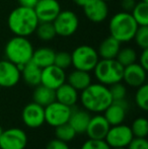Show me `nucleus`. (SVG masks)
<instances>
[{
    "mask_svg": "<svg viewBox=\"0 0 148 149\" xmlns=\"http://www.w3.org/2000/svg\"><path fill=\"white\" fill-rule=\"evenodd\" d=\"M79 100L84 110L94 114L104 113L113 102L109 86L99 82H91L86 88L81 90Z\"/></svg>",
    "mask_w": 148,
    "mask_h": 149,
    "instance_id": "f257e3e1",
    "label": "nucleus"
},
{
    "mask_svg": "<svg viewBox=\"0 0 148 149\" xmlns=\"http://www.w3.org/2000/svg\"><path fill=\"white\" fill-rule=\"evenodd\" d=\"M40 24L34 8L18 6L9 13L7 26L14 36L30 37L37 30Z\"/></svg>",
    "mask_w": 148,
    "mask_h": 149,
    "instance_id": "f03ea898",
    "label": "nucleus"
},
{
    "mask_svg": "<svg viewBox=\"0 0 148 149\" xmlns=\"http://www.w3.org/2000/svg\"><path fill=\"white\" fill-rule=\"evenodd\" d=\"M34 51V46L28 37L20 36H14L11 38L4 48L6 60L15 64L19 70H22L26 63L32 61Z\"/></svg>",
    "mask_w": 148,
    "mask_h": 149,
    "instance_id": "7ed1b4c3",
    "label": "nucleus"
},
{
    "mask_svg": "<svg viewBox=\"0 0 148 149\" xmlns=\"http://www.w3.org/2000/svg\"><path fill=\"white\" fill-rule=\"evenodd\" d=\"M138 26L132 14L127 11H120L114 14L109 22L110 33L121 44L132 41Z\"/></svg>",
    "mask_w": 148,
    "mask_h": 149,
    "instance_id": "20e7f679",
    "label": "nucleus"
},
{
    "mask_svg": "<svg viewBox=\"0 0 148 149\" xmlns=\"http://www.w3.org/2000/svg\"><path fill=\"white\" fill-rule=\"evenodd\" d=\"M92 71L97 80L107 86L123 81L124 66L117 59H99Z\"/></svg>",
    "mask_w": 148,
    "mask_h": 149,
    "instance_id": "39448f33",
    "label": "nucleus"
},
{
    "mask_svg": "<svg viewBox=\"0 0 148 149\" xmlns=\"http://www.w3.org/2000/svg\"><path fill=\"white\" fill-rule=\"evenodd\" d=\"M72 66L78 70L90 72L99 61L97 51L88 45H81L75 48L71 53Z\"/></svg>",
    "mask_w": 148,
    "mask_h": 149,
    "instance_id": "423d86ee",
    "label": "nucleus"
},
{
    "mask_svg": "<svg viewBox=\"0 0 148 149\" xmlns=\"http://www.w3.org/2000/svg\"><path fill=\"white\" fill-rule=\"evenodd\" d=\"M56 35L60 37H71L79 28L78 15L72 10H61L53 20Z\"/></svg>",
    "mask_w": 148,
    "mask_h": 149,
    "instance_id": "0eeeda50",
    "label": "nucleus"
},
{
    "mask_svg": "<svg viewBox=\"0 0 148 149\" xmlns=\"http://www.w3.org/2000/svg\"><path fill=\"white\" fill-rule=\"evenodd\" d=\"M44 110H45V123L52 127H57L62 124L68 123L72 112L71 107L63 104L57 100L48 104L44 108Z\"/></svg>",
    "mask_w": 148,
    "mask_h": 149,
    "instance_id": "6e6552de",
    "label": "nucleus"
},
{
    "mask_svg": "<svg viewBox=\"0 0 148 149\" xmlns=\"http://www.w3.org/2000/svg\"><path fill=\"white\" fill-rule=\"evenodd\" d=\"M134 138L131 128L124 124L111 126L106 135L105 141L111 148L127 147Z\"/></svg>",
    "mask_w": 148,
    "mask_h": 149,
    "instance_id": "1a4fd4ad",
    "label": "nucleus"
},
{
    "mask_svg": "<svg viewBox=\"0 0 148 149\" xmlns=\"http://www.w3.org/2000/svg\"><path fill=\"white\" fill-rule=\"evenodd\" d=\"M26 145L28 135L19 128L3 130L0 136V148L2 149H24Z\"/></svg>",
    "mask_w": 148,
    "mask_h": 149,
    "instance_id": "9d476101",
    "label": "nucleus"
},
{
    "mask_svg": "<svg viewBox=\"0 0 148 149\" xmlns=\"http://www.w3.org/2000/svg\"><path fill=\"white\" fill-rule=\"evenodd\" d=\"M22 120L26 127L31 129L39 128L45 123L44 107L33 102L28 104L22 112Z\"/></svg>",
    "mask_w": 148,
    "mask_h": 149,
    "instance_id": "9b49d317",
    "label": "nucleus"
},
{
    "mask_svg": "<svg viewBox=\"0 0 148 149\" xmlns=\"http://www.w3.org/2000/svg\"><path fill=\"white\" fill-rule=\"evenodd\" d=\"M20 70L15 64L4 59L0 60V87L10 88L19 82Z\"/></svg>",
    "mask_w": 148,
    "mask_h": 149,
    "instance_id": "f8f14e48",
    "label": "nucleus"
},
{
    "mask_svg": "<svg viewBox=\"0 0 148 149\" xmlns=\"http://www.w3.org/2000/svg\"><path fill=\"white\" fill-rule=\"evenodd\" d=\"M65 70L59 68L56 65H50L42 69L41 74V84L56 90L63 83L66 82Z\"/></svg>",
    "mask_w": 148,
    "mask_h": 149,
    "instance_id": "ddd939ff",
    "label": "nucleus"
},
{
    "mask_svg": "<svg viewBox=\"0 0 148 149\" xmlns=\"http://www.w3.org/2000/svg\"><path fill=\"white\" fill-rule=\"evenodd\" d=\"M34 9L40 22H53L61 11V5L58 0H39Z\"/></svg>",
    "mask_w": 148,
    "mask_h": 149,
    "instance_id": "4468645a",
    "label": "nucleus"
},
{
    "mask_svg": "<svg viewBox=\"0 0 148 149\" xmlns=\"http://www.w3.org/2000/svg\"><path fill=\"white\" fill-rule=\"evenodd\" d=\"M83 11L86 18L91 22H103L109 15L108 2L104 0H88L87 3L83 6Z\"/></svg>",
    "mask_w": 148,
    "mask_h": 149,
    "instance_id": "2eb2a0df",
    "label": "nucleus"
},
{
    "mask_svg": "<svg viewBox=\"0 0 148 149\" xmlns=\"http://www.w3.org/2000/svg\"><path fill=\"white\" fill-rule=\"evenodd\" d=\"M147 70L144 69L139 63H132L124 67L123 80L127 85L131 87H139L146 83Z\"/></svg>",
    "mask_w": 148,
    "mask_h": 149,
    "instance_id": "dca6fc26",
    "label": "nucleus"
},
{
    "mask_svg": "<svg viewBox=\"0 0 148 149\" xmlns=\"http://www.w3.org/2000/svg\"><path fill=\"white\" fill-rule=\"evenodd\" d=\"M128 108L129 104L126 98L122 100H113L112 104L104 112V116L111 126L123 124L126 119Z\"/></svg>",
    "mask_w": 148,
    "mask_h": 149,
    "instance_id": "f3484780",
    "label": "nucleus"
},
{
    "mask_svg": "<svg viewBox=\"0 0 148 149\" xmlns=\"http://www.w3.org/2000/svg\"><path fill=\"white\" fill-rule=\"evenodd\" d=\"M110 127L111 125L105 116L101 114H97L89 120L85 133L90 139H105Z\"/></svg>",
    "mask_w": 148,
    "mask_h": 149,
    "instance_id": "a211bd4d",
    "label": "nucleus"
},
{
    "mask_svg": "<svg viewBox=\"0 0 148 149\" xmlns=\"http://www.w3.org/2000/svg\"><path fill=\"white\" fill-rule=\"evenodd\" d=\"M56 100L68 107H74L79 100L78 90L72 87L69 83L65 82L55 90Z\"/></svg>",
    "mask_w": 148,
    "mask_h": 149,
    "instance_id": "6ab92c4d",
    "label": "nucleus"
},
{
    "mask_svg": "<svg viewBox=\"0 0 148 149\" xmlns=\"http://www.w3.org/2000/svg\"><path fill=\"white\" fill-rule=\"evenodd\" d=\"M121 49V43L112 36L106 38L97 50L99 59H116Z\"/></svg>",
    "mask_w": 148,
    "mask_h": 149,
    "instance_id": "aec40b11",
    "label": "nucleus"
},
{
    "mask_svg": "<svg viewBox=\"0 0 148 149\" xmlns=\"http://www.w3.org/2000/svg\"><path fill=\"white\" fill-rule=\"evenodd\" d=\"M90 118V114L86 110H72L69 120H68V124L73 128L76 134H83L86 131Z\"/></svg>",
    "mask_w": 148,
    "mask_h": 149,
    "instance_id": "412c9836",
    "label": "nucleus"
},
{
    "mask_svg": "<svg viewBox=\"0 0 148 149\" xmlns=\"http://www.w3.org/2000/svg\"><path fill=\"white\" fill-rule=\"evenodd\" d=\"M41 74L42 68H40L33 61L26 63L20 70V76L30 86H37L41 84Z\"/></svg>",
    "mask_w": 148,
    "mask_h": 149,
    "instance_id": "4be33fe9",
    "label": "nucleus"
},
{
    "mask_svg": "<svg viewBox=\"0 0 148 149\" xmlns=\"http://www.w3.org/2000/svg\"><path fill=\"white\" fill-rule=\"evenodd\" d=\"M66 80H67V83H69L72 87H74L78 91L86 88L92 82L91 75L89 74V72L78 70V69H75L72 72H70L69 75L66 77Z\"/></svg>",
    "mask_w": 148,
    "mask_h": 149,
    "instance_id": "5701e85b",
    "label": "nucleus"
},
{
    "mask_svg": "<svg viewBox=\"0 0 148 149\" xmlns=\"http://www.w3.org/2000/svg\"><path fill=\"white\" fill-rule=\"evenodd\" d=\"M56 52L52 48L49 47H41L38 48L34 51L32 61L40 68H45L50 65L54 64V59H55Z\"/></svg>",
    "mask_w": 148,
    "mask_h": 149,
    "instance_id": "b1692460",
    "label": "nucleus"
},
{
    "mask_svg": "<svg viewBox=\"0 0 148 149\" xmlns=\"http://www.w3.org/2000/svg\"><path fill=\"white\" fill-rule=\"evenodd\" d=\"M33 100L38 104L45 108L48 104L56 100L55 90L49 88L43 84H39L37 85L33 92Z\"/></svg>",
    "mask_w": 148,
    "mask_h": 149,
    "instance_id": "393cba45",
    "label": "nucleus"
},
{
    "mask_svg": "<svg viewBox=\"0 0 148 149\" xmlns=\"http://www.w3.org/2000/svg\"><path fill=\"white\" fill-rule=\"evenodd\" d=\"M130 13L138 26H148V3L142 1L138 2Z\"/></svg>",
    "mask_w": 148,
    "mask_h": 149,
    "instance_id": "a878e982",
    "label": "nucleus"
},
{
    "mask_svg": "<svg viewBox=\"0 0 148 149\" xmlns=\"http://www.w3.org/2000/svg\"><path fill=\"white\" fill-rule=\"evenodd\" d=\"M35 33H37L38 38L44 42L51 41L57 36L53 22H40Z\"/></svg>",
    "mask_w": 148,
    "mask_h": 149,
    "instance_id": "bb28decb",
    "label": "nucleus"
},
{
    "mask_svg": "<svg viewBox=\"0 0 148 149\" xmlns=\"http://www.w3.org/2000/svg\"><path fill=\"white\" fill-rule=\"evenodd\" d=\"M76 135H77L76 132L74 131V129L68 123L62 124V125L55 127L56 138L61 140V141L66 142V143L72 141L76 137Z\"/></svg>",
    "mask_w": 148,
    "mask_h": 149,
    "instance_id": "cd10ccee",
    "label": "nucleus"
},
{
    "mask_svg": "<svg viewBox=\"0 0 148 149\" xmlns=\"http://www.w3.org/2000/svg\"><path fill=\"white\" fill-rule=\"evenodd\" d=\"M117 61L123 66H128V65L135 63L137 60V53L133 48L125 47L121 48L118 55L116 57Z\"/></svg>",
    "mask_w": 148,
    "mask_h": 149,
    "instance_id": "c85d7f7f",
    "label": "nucleus"
},
{
    "mask_svg": "<svg viewBox=\"0 0 148 149\" xmlns=\"http://www.w3.org/2000/svg\"><path fill=\"white\" fill-rule=\"evenodd\" d=\"M130 128L134 137L146 138L148 134V122L144 117H139L135 119Z\"/></svg>",
    "mask_w": 148,
    "mask_h": 149,
    "instance_id": "c756f323",
    "label": "nucleus"
},
{
    "mask_svg": "<svg viewBox=\"0 0 148 149\" xmlns=\"http://www.w3.org/2000/svg\"><path fill=\"white\" fill-rule=\"evenodd\" d=\"M135 104L144 112L148 110V85L146 83L137 87V91L135 93Z\"/></svg>",
    "mask_w": 148,
    "mask_h": 149,
    "instance_id": "7c9ffc66",
    "label": "nucleus"
},
{
    "mask_svg": "<svg viewBox=\"0 0 148 149\" xmlns=\"http://www.w3.org/2000/svg\"><path fill=\"white\" fill-rule=\"evenodd\" d=\"M133 40L141 49L148 48V26H139Z\"/></svg>",
    "mask_w": 148,
    "mask_h": 149,
    "instance_id": "2f4dec72",
    "label": "nucleus"
},
{
    "mask_svg": "<svg viewBox=\"0 0 148 149\" xmlns=\"http://www.w3.org/2000/svg\"><path fill=\"white\" fill-rule=\"evenodd\" d=\"M54 65L58 66L59 68L66 70L72 65L71 61V54L68 52H58L55 54V59H54Z\"/></svg>",
    "mask_w": 148,
    "mask_h": 149,
    "instance_id": "473e14b6",
    "label": "nucleus"
},
{
    "mask_svg": "<svg viewBox=\"0 0 148 149\" xmlns=\"http://www.w3.org/2000/svg\"><path fill=\"white\" fill-rule=\"evenodd\" d=\"M109 89H110V92H111L113 100H122L126 98L127 88L122 83V81L110 85Z\"/></svg>",
    "mask_w": 148,
    "mask_h": 149,
    "instance_id": "72a5a7b5",
    "label": "nucleus"
},
{
    "mask_svg": "<svg viewBox=\"0 0 148 149\" xmlns=\"http://www.w3.org/2000/svg\"><path fill=\"white\" fill-rule=\"evenodd\" d=\"M80 149H112L109 144L105 141V139H90L83 143Z\"/></svg>",
    "mask_w": 148,
    "mask_h": 149,
    "instance_id": "f704fd0d",
    "label": "nucleus"
},
{
    "mask_svg": "<svg viewBox=\"0 0 148 149\" xmlns=\"http://www.w3.org/2000/svg\"><path fill=\"white\" fill-rule=\"evenodd\" d=\"M127 149H148V141L146 138L134 137L127 146Z\"/></svg>",
    "mask_w": 148,
    "mask_h": 149,
    "instance_id": "c9c22d12",
    "label": "nucleus"
},
{
    "mask_svg": "<svg viewBox=\"0 0 148 149\" xmlns=\"http://www.w3.org/2000/svg\"><path fill=\"white\" fill-rule=\"evenodd\" d=\"M46 149H70V147L68 146V144L66 142L61 141V140L55 138V139L48 142Z\"/></svg>",
    "mask_w": 148,
    "mask_h": 149,
    "instance_id": "e433bc0d",
    "label": "nucleus"
},
{
    "mask_svg": "<svg viewBox=\"0 0 148 149\" xmlns=\"http://www.w3.org/2000/svg\"><path fill=\"white\" fill-rule=\"evenodd\" d=\"M136 0H122L121 1V7H122L123 11L131 12L134 6L136 5Z\"/></svg>",
    "mask_w": 148,
    "mask_h": 149,
    "instance_id": "4c0bfd02",
    "label": "nucleus"
},
{
    "mask_svg": "<svg viewBox=\"0 0 148 149\" xmlns=\"http://www.w3.org/2000/svg\"><path fill=\"white\" fill-rule=\"evenodd\" d=\"M139 64L144 69L148 70V48L142 50V53L140 54V57H139Z\"/></svg>",
    "mask_w": 148,
    "mask_h": 149,
    "instance_id": "58836bf2",
    "label": "nucleus"
},
{
    "mask_svg": "<svg viewBox=\"0 0 148 149\" xmlns=\"http://www.w3.org/2000/svg\"><path fill=\"white\" fill-rule=\"evenodd\" d=\"M38 1H39V0H18V3H19V6H24V7H28V8H35Z\"/></svg>",
    "mask_w": 148,
    "mask_h": 149,
    "instance_id": "ea45409f",
    "label": "nucleus"
},
{
    "mask_svg": "<svg viewBox=\"0 0 148 149\" xmlns=\"http://www.w3.org/2000/svg\"><path fill=\"white\" fill-rule=\"evenodd\" d=\"M87 1H88V0H73L74 3L76 4V5L80 6V7H83V6L87 3Z\"/></svg>",
    "mask_w": 148,
    "mask_h": 149,
    "instance_id": "a19ab883",
    "label": "nucleus"
},
{
    "mask_svg": "<svg viewBox=\"0 0 148 149\" xmlns=\"http://www.w3.org/2000/svg\"><path fill=\"white\" fill-rule=\"evenodd\" d=\"M2 132H3V129H2V127H1V126H0V136H1Z\"/></svg>",
    "mask_w": 148,
    "mask_h": 149,
    "instance_id": "79ce46f5",
    "label": "nucleus"
},
{
    "mask_svg": "<svg viewBox=\"0 0 148 149\" xmlns=\"http://www.w3.org/2000/svg\"><path fill=\"white\" fill-rule=\"evenodd\" d=\"M112 149H127V147H119V148H112Z\"/></svg>",
    "mask_w": 148,
    "mask_h": 149,
    "instance_id": "37998d69",
    "label": "nucleus"
},
{
    "mask_svg": "<svg viewBox=\"0 0 148 149\" xmlns=\"http://www.w3.org/2000/svg\"><path fill=\"white\" fill-rule=\"evenodd\" d=\"M142 2H145V3H148V0H141Z\"/></svg>",
    "mask_w": 148,
    "mask_h": 149,
    "instance_id": "c03bdc74",
    "label": "nucleus"
},
{
    "mask_svg": "<svg viewBox=\"0 0 148 149\" xmlns=\"http://www.w3.org/2000/svg\"><path fill=\"white\" fill-rule=\"evenodd\" d=\"M104 1H106V2H108V1H111V0H104Z\"/></svg>",
    "mask_w": 148,
    "mask_h": 149,
    "instance_id": "a18cd8bd",
    "label": "nucleus"
},
{
    "mask_svg": "<svg viewBox=\"0 0 148 149\" xmlns=\"http://www.w3.org/2000/svg\"><path fill=\"white\" fill-rule=\"evenodd\" d=\"M70 149H77V148H70Z\"/></svg>",
    "mask_w": 148,
    "mask_h": 149,
    "instance_id": "49530a36",
    "label": "nucleus"
},
{
    "mask_svg": "<svg viewBox=\"0 0 148 149\" xmlns=\"http://www.w3.org/2000/svg\"><path fill=\"white\" fill-rule=\"evenodd\" d=\"M0 149H2V148H0Z\"/></svg>",
    "mask_w": 148,
    "mask_h": 149,
    "instance_id": "de8ad7c7",
    "label": "nucleus"
}]
</instances>
